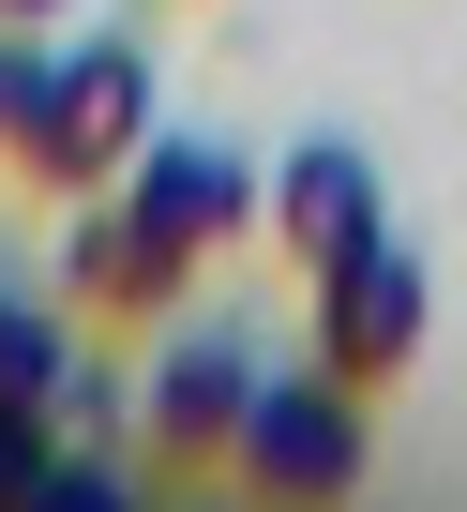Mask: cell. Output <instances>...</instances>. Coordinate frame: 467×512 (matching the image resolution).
Returning a JSON list of instances; mask_svg holds the SVG:
<instances>
[{
  "instance_id": "cell-1",
  "label": "cell",
  "mask_w": 467,
  "mask_h": 512,
  "mask_svg": "<svg viewBox=\"0 0 467 512\" xmlns=\"http://www.w3.org/2000/svg\"><path fill=\"white\" fill-rule=\"evenodd\" d=\"M257 196H272V181H257L242 151H211V136H151V151L106 181V211H121V287H106V317H151V302H181L211 256L257 226Z\"/></svg>"
},
{
  "instance_id": "cell-2",
  "label": "cell",
  "mask_w": 467,
  "mask_h": 512,
  "mask_svg": "<svg viewBox=\"0 0 467 512\" xmlns=\"http://www.w3.org/2000/svg\"><path fill=\"white\" fill-rule=\"evenodd\" d=\"M226 467L257 482V512H347V482H362V392H347L332 362L257 377V407H242V437H226Z\"/></svg>"
},
{
  "instance_id": "cell-3",
  "label": "cell",
  "mask_w": 467,
  "mask_h": 512,
  "mask_svg": "<svg viewBox=\"0 0 467 512\" xmlns=\"http://www.w3.org/2000/svg\"><path fill=\"white\" fill-rule=\"evenodd\" d=\"M151 136H166V121H151V46H136V31H91V46H61V91H46V136H31L16 181H46V196H106Z\"/></svg>"
},
{
  "instance_id": "cell-4",
  "label": "cell",
  "mask_w": 467,
  "mask_h": 512,
  "mask_svg": "<svg viewBox=\"0 0 467 512\" xmlns=\"http://www.w3.org/2000/svg\"><path fill=\"white\" fill-rule=\"evenodd\" d=\"M317 287V362L347 377V392H392L407 362H422V317H437V287H422V256L377 226V241H347L332 272H302Z\"/></svg>"
},
{
  "instance_id": "cell-5",
  "label": "cell",
  "mask_w": 467,
  "mask_h": 512,
  "mask_svg": "<svg viewBox=\"0 0 467 512\" xmlns=\"http://www.w3.org/2000/svg\"><path fill=\"white\" fill-rule=\"evenodd\" d=\"M257 226H272V256H287V272H332L347 241H377V166H362L347 136H302V151L272 166Z\"/></svg>"
},
{
  "instance_id": "cell-6",
  "label": "cell",
  "mask_w": 467,
  "mask_h": 512,
  "mask_svg": "<svg viewBox=\"0 0 467 512\" xmlns=\"http://www.w3.org/2000/svg\"><path fill=\"white\" fill-rule=\"evenodd\" d=\"M242 407H257V347H242V332H181V347L151 362V392H136L151 452H181V467H211L226 437H242Z\"/></svg>"
},
{
  "instance_id": "cell-7",
  "label": "cell",
  "mask_w": 467,
  "mask_h": 512,
  "mask_svg": "<svg viewBox=\"0 0 467 512\" xmlns=\"http://www.w3.org/2000/svg\"><path fill=\"white\" fill-rule=\"evenodd\" d=\"M46 91H61V46H46L31 16H0V166H31V136H46Z\"/></svg>"
},
{
  "instance_id": "cell-8",
  "label": "cell",
  "mask_w": 467,
  "mask_h": 512,
  "mask_svg": "<svg viewBox=\"0 0 467 512\" xmlns=\"http://www.w3.org/2000/svg\"><path fill=\"white\" fill-rule=\"evenodd\" d=\"M61 317L46 302H16V287H0V407H61Z\"/></svg>"
},
{
  "instance_id": "cell-9",
  "label": "cell",
  "mask_w": 467,
  "mask_h": 512,
  "mask_svg": "<svg viewBox=\"0 0 467 512\" xmlns=\"http://www.w3.org/2000/svg\"><path fill=\"white\" fill-rule=\"evenodd\" d=\"M61 287L106 317V287H121V211H106V196H76V226H61Z\"/></svg>"
},
{
  "instance_id": "cell-10",
  "label": "cell",
  "mask_w": 467,
  "mask_h": 512,
  "mask_svg": "<svg viewBox=\"0 0 467 512\" xmlns=\"http://www.w3.org/2000/svg\"><path fill=\"white\" fill-rule=\"evenodd\" d=\"M16 512H136V497H121L106 467H76V452H46V482H31Z\"/></svg>"
},
{
  "instance_id": "cell-11",
  "label": "cell",
  "mask_w": 467,
  "mask_h": 512,
  "mask_svg": "<svg viewBox=\"0 0 467 512\" xmlns=\"http://www.w3.org/2000/svg\"><path fill=\"white\" fill-rule=\"evenodd\" d=\"M46 482V407H0V512Z\"/></svg>"
},
{
  "instance_id": "cell-12",
  "label": "cell",
  "mask_w": 467,
  "mask_h": 512,
  "mask_svg": "<svg viewBox=\"0 0 467 512\" xmlns=\"http://www.w3.org/2000/svg\"><path fill=\"white\" fill-rule=\"evenodd\" d=\"M0 16H31V31H61V16H76V0H0Z\"/></svg>"
}]
</instances>
